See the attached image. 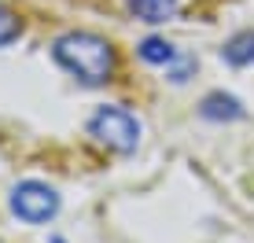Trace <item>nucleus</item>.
<instances>
[{"instance_id": "obj_8", "label": "nucleus", "mask_w": 254, "mask_h": 243, "mask_svg": "<svg viewBox=\"0 0 254 243\" xmlns=\"http://www.w3.org/2000/svg\"><path fill=\"white\" fill-rule=\"evenodd\" d=\"M22 33V22H19V15L11 11V7L4 4V0H0V48L4 45H11L15 37H19Z\"/></svg>"}, {"instance_id": "obj_4", "label": "nucleus", "mask_w": 254, "mask_h": 243, "mask_svg": "<svg viewBox=\"0 0 254 243\" xmlns=\"http://www.w3.org/2000/svg\"><path fill=\"white\" fill-rule=\"evenodd\" d=\"M199 115L206 122H240L243 118V103L236 96H225V92H210V96L199 103Z\"/></svg>"}, {"instance_id": "obj_1", "label": "nucleus", "mask_w": 254, "mask_h": 243, "mask_svg": "<svg viewBox=\"0 0 254 243\" xmlns=\"http://www.w3.org/2000/svg\"><path fill=\"white\" fill-rule=\"evenodd\" d=\"M52 56H56V63L66 74H74L85 85H103L115 74V48H111V41L100 37V33H89V30H70L63 37H56Z\"/></svg>"}, {"instance_id": "obj_3", "label": "nucleus", "mask_w": 254, "mask_h": 243, "mask_svg": "<svg viewBox=\"0 0 254 243\" xmlns=\"http://www.w3.org/2000/svg\"><path fill=\"white\" fill-rule=\"evenodd\" d=\"M11 214L30 225H45L59 214V195L56 188L41 184V181H22L11 188Z\"/></svg>"}, {"instance_id": "obj_2", "label": "nucleus", "mask_w": 254, "mask_h": 243, "mask_svg": "<svg viewBox=\"0 0 254 243\" xmlns=\"http://www.w3.org/2000/svg\"><path fill=\"white\" fill-rule=\"evenodd\" d=\"M89 136H96L103 147L118 155H129L140 144V122L126 107H100L89 122Z\"/></svg>"}, {"instance_id": "obj_6", "label": "nucleus", "mask_w": 254, "mask_h": 243, "mask_svg": "<svg viewBox=\"0 0 254 243\" xmlns=\"http://www.w3.org/2000/svg\"><path fill=\"white\" fill-rule=\"evenodd\" d=\"M221 59L229 66H251L254 63V30H243V33H236V37L225 41Z\"/></svg>"}, {"instance_id": "obj_5", "label": "nucleus", "mask_w": 254, "mask_h": 243, "mask_svg": "<svg viewBox=\"0 0 254 243\" xmlns=\"http://www.w3.org/2000/svg\"><path fill=\"white\" fill-rule=\"evenodd\" d=\"M177 4L181 0H126L129 15L140 19V22H151V26L173 19V15H177Z\"/></svg>"}, {"instance_id": "obj_7", "label": "nucleus", "mask_w": 254, "mask_h": 243, "mask_svg": "<svg viewBox=\"0 0 254 243\" xmlns=\"http://www.w3.org/2000/svg\"><path fill=\"white\" fill-rule=\"evenodd\" d=\"M136 56L144 59V63H151V66H170L173 59H177V48H173L170 41H162V37H147V41H140Z\"/></svg>"}]
</instances>
